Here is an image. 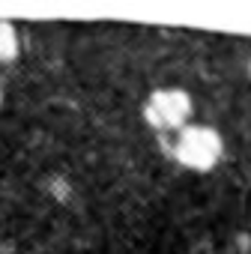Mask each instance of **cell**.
Instances as JSON below:
<instances>
[{
    "label": "cell",
    "mask_w": 251,
    "mask_h": 254,
    "mask_svg": "<svg viewBox=\"0 0 251 254\" xmlns=\"http://www.w3.org/2000/svg\"><path fill=\"white\" fill-rule=\"evenodd\" d=\"M224 156V138L212 126H186L177 132L174 141V159L188 171H212Z\"/></svg>",
    "instance_id": "cell-1"
},
{
    "label": "cell",
    "mask_w": 251,
    "mask_h": 254,
    "mask_svg": "<svg viewBox=\"0 0 251 254\" xmlns=\"http://www.w3.org/2000/svg\"><path fill=\"white\" fill-rule=\"evenodd\" d=\"M191 111H194V105H191V96L186 90L165 87V90L150 93L147 108H144V120L159 132H183L188 126Z\"/></svg>",
    "instance_id": "cell-2"
},
{
    "label": "cell",
    "mask_w": 251,
    "mask_h": 254,
    "mask_svg": "<svg viewBox=\"0 0 251 254\" xmlns=\"http://www.w3.org/2000/svg\"><path fill=\"white\" fill-rule=\"evenodd\" d=\"M18 57V33L9 21H0V63Z\"/></svg>",
    "instance_id": "cell-3"
}]
</instances>
